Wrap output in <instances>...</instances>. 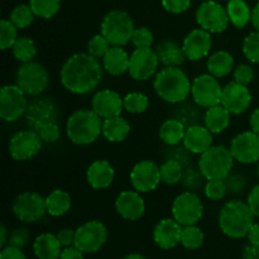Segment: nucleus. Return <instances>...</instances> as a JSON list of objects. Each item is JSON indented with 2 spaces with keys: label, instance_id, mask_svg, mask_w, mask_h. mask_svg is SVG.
<instances>
[{
  "label": "nucleus",
  "instance_id": "49",
  "mask_svg": "<svg viewBox=\"0 0 259 259\" xmlns=\"http://www.w3.org/2000/svg\"><path fill=\"white\" fill-rule=\"evenodd\" d=\"M28 239H29V233H28V230L24 229V228H18V229L13 230L12 234H10L9 245L22 249L28 243Z\"/></svg>",
  "mask_w": 259,
  "mask_h": 259
},
{
  "label": "nucleus",
  "instance_id": "35",
  "mask_svg": "<svg viewBox=\"0 0 259 259\" xmlns=\"http://www.w3.org/2000/svg\"><path fill=\"white\" fill-rule=\"evenodd\" d=\"M12 51L15 60L20 61L23 63H27L34 58L35 53H37V47H35L34 42L30 38L18 37V39L13 45Z\"/></svg>",
  "mask_w": 259,
  "mask_h": 259
},
{
  "label": "nucleus",
  "instance_id": "47",
  "mask_svg": "<svg viewBox=\"0 0 259 259\" xmlns=\"http://www.w3.org/2000/svg\"><path fill=\"white\" fill-rule=\"evenodd\" d=\"M254 78V71L249 65H239L234 70V81L242 83V85L248 86Z\"/></svg>",
  "mask_w": 259,
  "mask_h": 259
},
{
  "label": "nucleus",
  "instance_id": "46",
  "mask_svg": "<svg viewBox=\"0 0 259 259\" xmlns=\"http://www.w3.org/2000/svg\"><path fill=\"white\" fill-rule=\"evenodd\" d=\"M38 134L40 136L43 142L46 143H55L60 138V128H58L57 124L55 121H51V123L45 124V125L40 126L38 129Z\"/></svg>",
  "mask_w": 259,
  "mask_h": 259
},
{
  "label": "nucleus",
  "instance_id": "2",
  "mask_svg": "<svg viewBox=\"0 0 259 259\" xmlns=\"http://www.w3.org/2000/svg\"><path fill=\"white\" fill-rule=\"evenodd\" d=\"M153 88L162 100L171 104L182 103L191 93V82L186 73L179 67L169 66L157 73Z\"/></svg>",
  "mask_w": 259,
  "mask_h": 259
},
{
  "label": "nucleus",
  "instance_id": "37",
  "mask_svg": "<svg viewBox=\"0 0 259 259\" xmlns=\"http://www.w3.org/2000/svg\"><path fill=\"white\" fill-rule=\"evenodd\" d=\"M29 5L37 17L51 19L60 10L61 2L60 0H29Z\"/></svg>",
  "mask_w": 259,
  "mask_h": 259
},
{
  "label": "nucleus",
  "instance_id": "6",
  "mask_svg": "<svg viewBox=\"0 0 259 259\" xmlns=\"http://www.w3.org/2000/svg\"><path fill=\"white\" fill-rule=\"evenodd\" d=\"M136 30L131 15L124 10H111L101 22V34L111 46H125L132 40Z\"/></svg>",
  "mask_w": 259,
  "mask_h": 259
},
{
  "label": "nucleus",
  "instance_id": "43",
  "mask_svg": "<svg viewBox=\"0 0 259 259\" xmlns=\"http://www.w3.org/2000/svg\"><path fill=\"white\" fill-rule=\"evenodd\" d=\"M110 46L109 40L103 34H96L89 40L88 53H90L91 56L96 58H103L109 51Z\"/></svg>",
  "mask_w": 259,
  "mask_h": 259
},
{
  "label": "nucleus",
  "instance_id": "16",
  "mask_svg": "<svg viewBox=\"0 0 259 259\" xmlns=\"http://www.w3.org/2000/svg\"><path fill=\"white\" fill-rule=\"evenodd\" d=\"M230 152L240 163H254L259 161V134L244 132L234 137L230 143Z\"/></svg>",
  "mask_w": 259,
  "mask_h": 259
},
{
  "label": "nucleus",
  "instance_id": "38",
  "mask_svg": "<svg viewBox=\"0 0 259 259\" xmlns=\"http://www.w3.org/2000/svg\"><path fill=\"white\" fill-rule=\"evenodd\" d=\"M34 12L32 10L30 5L27 4L18 5L10 13V20L18 29H24V28L29 27L34 20Z\"/></svg>",
  "mask_w": 259,
  "mask_h": 259
},
{
  "label": "nucleus",
  "instance_id": "5",
  "mask_svg": "<svg viewBox=\"0 0 259 259\" xmlns=\"http://www.w3.org/2000/svg\"><path fill=\"white\" fill-rule=\"evenodd\" d=\"M234 157L225 146H212L199 159V169L207 180H224L233 169Z\"/></svg>",
  "mask_w": 259,
  "mask_h": 259
},
{
  "label": "nucleus",
  "instance_id": "26",
  "mask_svg": "<svg viewBox=\"0 0 259 259\" xmlns=\"http://www.w3.org/2000/svg\"><path fill=\"white\" fill-rule=\"evenodd\" d=\"M129 57L131 56H128V53L120 46H111L103 57V67L110 75L119 76L128 71Z\"/></svg>",
  "mask_w": 259,
  "mask_h": 259
},
{
  "label": "nucleus",
  "instance_id": "19",
  "mask_svg": "<svg viewBox=\"0 0 259 259\" xmlns=\"http://www.w3.org/2000/svg\"><path fill=\"white\" fill-rule=\"evenodd\" d=\"M211 46V33L200 28V29L191 30L185 37L182 48H184L185 55L189 60L199 61L209 55Z\"/></svg>",
  "mask_w": 259,
  "mask_h": 259
},
{
  "label": "nucleus",
  "instance_id": "4",
  "mask_svg": "<svg viewBox=\"0 0 259 259\" xmlns=\"http://www.w3.org/2000/svg\"><path fill=\"white\" fill-rule=\"evenodd\" d=\"M66 132L72 143L88 146L94 143L103 134L101 118L94 110L81 109L71 114L66 125Z\"/></svg>",
  "mask_w": 259,
  "mask_h": 259
},
{
  "label": "nucleus",
  "instance_id": "20",
  "mask_svg": "<svg viewBox=\"0 0 259 259\" xmlns=\"http://www.w3.org/2000/svg\"><path fill=\"white\" fill-rule=\"evenodd\" d=\"M91 106L93 110L103 119L119 116L124 109L123 99L113 90H101L96 93L91 101Z\"/></svg>",
  "mask_w": 259,
  "mask_h": 259
},
{
  "label": "nucleus",
  "instance_id": "55",
  "mask_svg": "<svg viewBox=\"0 0 259 259\" xmlns=\"http://www.w3.org/2000/svg\"><path fill=\"white\" fill-rule=\"evenodd\" d=\"M248 240L250 244L259 245V224H253L250 228L249 233H248Z\"/></svg>",
  "mask_w": 259,
  "mask_h": 259
},
{
  "label": "nucleus",
  "instance_id": "48",
  "mask_svg": "<svg viewBox=\"0 0 259 259\" xmlns=\"http://www.w3.org/2000/svg\"><path fill=\"white\" fill-rule=\"evenodd\" d=\"M191 2L192 0H162V5L172 14H181L189 9Z\"/></svg>",
  "mask_w": 259,
  "mask_h": 259
},
{
  "label": "nucleus",
  "instance_id": "1",
  "mask_svg": "<svg viewBox=\"0 0 259 259\" xmlns=\"http://www.w3.org/2000/svg\"><path fill=\"white\" fill-rule=\"evenodd\" d=\"M103 68L98 58L90 53L71 56L61 70V82L66 90L86 95L95 90L103 78Z\"/></svg>",
  "mask_w": 259,
  "mask_h": 259
},
{
  "label": "nucleus",
  "instance_id": "13",
  "mask_svg": "<svg viewBox=\"0 0 259 259\" xmlns=\"http://www.w3.org/2000/svg\"><path fill=\"white\" fill-rule=\"evenodd\" d=\"M13 212L18 219L24 223L38 222L47 212L46 199L37 192H23L14 200Z\"/></svg>",
  "mask_w": 259,
  "mask_h": 259
},
{
  "label": "nucleus",
  "instance_id": "15",
  "mask_svg": "<svg viewBox=\"0 0 259 259\" xmlns=\"http://www.w3.org/2000/svg\"><path fill=\"white\" fill-rule=\"evenodd\" d=\"M159 65L156 51L151 48H136L129 57L128 72L134 80L144 81L154 75Z\"/></svg>",
  "mask_w": 259,
  "mask_h": 259
},
{
  "label": "nucleus",
  "instance_id": "3",
  "mask_svg": "<svg viewBox=\"0 0 259 259\" xmlns=\"http://www.w3.org/2000/svg\"><path fill=\"white\" fill-rule=\"evenodd\" d=\"M254 214L249 205L242 201H229L219 212V227L227 237L240 239L247 237L254 224Z\"/></svg>",
  "mask_w": 259,
  "mask_h": 259
},
{
  "label": "nucleus",
  "instance_id": "31",
  "mask_svg": "<svg viewBox=\"0 0 259 259\" xmlns=\"http://www.w3.org/2000/svg\"><path fill=\"white\" fill-rule=\"evenodd\" d=\"M51 105H52V103L46 100L38 101V103H34L33 105H30L29 108L27 109L28 123H29L32 126H34V128L38 131V129H39L42 125H45V124L51 123V121H55L56 114H53V111H55L56 108L43 113V111L47 110Z\"/></svg>",
  "mask_w": 259,
  "mask_h": 259
},
{
  "label": "nucleus",
  "instance_id": "42",
  "mask_svg": "<svg viewBox=\"0 0 259 259\" xmlns=\"http://www.w3.org/2000/svg\"><path fill=\"white\" fill-rule=\"evenodd\" d=\"M243 53L253 63H259V32L248 34L243 40Z\"/></svg>",
  "mask_w": 259,
  "mask_h": 259
},
{
  "label": "nucleus",
  "instance_id": "32",
  "mask_svg": "<svg viewBox=\"0 0 259 259\" xmlns=\"http://www.w3.org/2000/svg\"><path fill=\"white\" fill-rule=\"evenodd\" d=\"M227 12L230 23L237 28H244L252 20V10L244 0H229Z\"/></svg>",
  "mask_w": 259,
  "mask_h": 259
},
{
  "label": "nucleus",
  "instance_id": "52",
  "mask_svg": "<svg viewBox=\"0 0 259 259\" xmlns=\"http://www.w3.org/2000/svg\"><path fill=\"white\" fill-rule=\"evenodd\" d=\"M247 204L249 205L250 210L254 214V217L259 218V185L253 187L252 191L249 192Z\"/></svg>",
  "mask_w": 259,
  "mask_h": 259
},
{
  "label": "nucleus",
  "instance_id": "8",
  "mask_svg": "<svg viewBox=\"0 0 259 259\" xmlns=\"http://www.w3.org/2000/svg\"><path fill=\"white\" fill-rule=\"evenodd\" d=\"M204 214V205L194 192H184L175 199L172 204L174 219L182 227L195 225Z\"/></svg>",
  "mask_w": 259,
  "mask_h": 259
},
{
  "label": "nucleus",
  "instance_id": "51",
  "mask_svg": "<svg viewBox=\"0 0 259 259\" xmlns=\"http://www.w3.org/2000/svg\"><path fill=\"white\" fill-rule=\"evenodd\" d=\"M0 259H27L25 258L24 253L22 252L20 248L17 247H5L2 249V253H0Z\"/></svg>",
  "mask_w": 259,
  "mask_h": 259
},
{
  "label": "nucleus",
  "instance_id": "41",
  "mask_svg": "<svg viewBox=\"0 0 259 259\" xmlns=\"http://www.w3.org/2000/svg\"><path fill=\"white\" fill-rule=\"evenodd\" d=\"M124 109L129 113L141 114L148 109L149 100L144 94L142 93H131L123 99Z\"/></svg>",
  "mask_w": 259,
  "mask_h": 259
},
{
  "label": "nucleus",
  "instance_id": "57",
  "mask_svg": "<svg viewBox=\"0 0 259 259\" xmlns=\"http://www.w3.org/2000/svg\"><path fill=\"white\" fill-rule=\"evenodd\" d=\"M250 22L253 23V27L259 32V2L257 3V5L254 7L252 12V20Z\"/></svg>",
  "mask_w": 259,
  "mask_h": 259
},
{
  "label": "nucleus",
  "instance_id": "22",
  "mask_svg": "<svg viewBox=\"0 0 259 259\" xmlns=\"http://www.w3.org/2000/svg\"><path fill=\"white\" fill-rule=\"evenodd\" d=\"M182 225L175 219H163L156 225L153 232V239L162 249H172L181 243Z\"/></svg>",
  "mask_w": 259,
  "mask_h": 259
},
{
  "label": "nucleus",
  "instance_id": "39",
  "mask_svg": "<svg viewBox=\"0 0 259 259\" xmlns=\"http://www.w3.org/2000/svg\"><path fill=\"white\" fill-rule=\"evenodd\" d=\"M161 181L167 185H175L182 179V166L175 159H168L159 167Z\"/></svg>",
  "mask_w": 259,
  "mask_h": 259
},
{
  "label": "nucleus",
  "instance_id": "34",
  "mask_svg": "<svg viewBox=\"0 0 259 259\" xmlns=\"http://www.w3.org/2000/svg\"><path fill=\"white\" fill-rule=\"evenodd\" d=\"M47 212L52 217H62L71 209V196L62 190H55L46 199Z\"/></svg>",
  "mask_w": 259,
  "mask_h": 259
},
{
  "label": "nucleus",
  "instance_id": "14",
  "mask_svg": "<svg viewBox=\"0 0 259 259\" xmlns=\"http://www.w3.org/2000/svg\"><path fill=\"white\" fill-rule=\"evenodd\" d=\"M42 138L34 131L19 132L12 137L9 142V154L15 161H27L39 153L42 148Z\"/></svg>",
  "mask_w": 259,
  "mask_h": 259
},
{
  "label": "nucleus",
  "instance_id": "23",
  "mask_svg": "<svg viewBox=\"0 0 259 259\" xmlns=\"http://www.w3.org/2000/svg\"><path fill=\"white\" fill-rule=\"evenodd\" d=\"M184 146L187 151L196 154H202L212 147V133L202 125H191L186 129Z\"/></svg>",
  "mask_w": 259,
  "mask_h": 259
},
{
  "label": "nucleus",
  "instance_id": "21",
  "mask_svg": "<svg viewBox=\"0 0 259 259\" xmlns=\"http://www.w3.org/2000/svg\"><path fill=\"white\" fill-rule=\"evenodd\" d=\"M118 214L123 219L136 222L144 215L146 204L141 195L136 191H123L115 201Z\"/></svg>",
  "mask_w": 259,
  "mask_h": 259
},
{
  "label": "nucleus",
  "instance_id": "33",
  "mask_svg": "<svg viewBox=\"0 0 259 259\" xmlns=\"http://www.w3.org/2000/svg\"><path fill=\"white\" fill-rule=\"evenodd\" d=\"M185 133H186V129H185L184 123L177 119H168L159 128V138L169 146H175L184 141Z\"/></svg>",
  "mask_w": 259,
  "mask_h": 259
},
{
  "label": "nucleus",
  "instance_id": "7",
  "mask_svg": "<svg viewBox=\"0 0 259 259\" xmlns=\"http://www.w3.org/2000/svg\"><path fill=\"white\" fill-rule=\"evenodd\" d=\"M15 82L25 95L37 96L47 89L50 76L45 66L30 61V62L23 63L18 68Z\"/></svg>",
  "mask_w": 259,
  "mask_h": 259
},
{
  "label": "nucleus",
  "instance_id": "54",
  "mask_svg": "<svg viewBox=\"0 0 259 259\" xmlns=\"http://www.w3.org/2000/svg\"><path fill=\"white\" fill-rule=\"evenodd\" d=\"M243 259H259V245H247L243 250Z\"/></svg>",
  "mask_w": 259,
  "mask_h": 259
},
{
  "label": "nucleus",
  "instance_id": "60",
  "mask_svg": "<svg viewBox=\"0 0 259 259\" xmlns=\"http://www.w3.org/2000/svg\"><path fill=\"white\" fill-rule=\"evenodd\" d=\"M258 176H259V164H258Z\"/></svg>",
  "mask_w": 259,
  "mask_h": 259
},
{
  "label": "nucleus",
  "instance_id": "11",
  "mask_svg": "<svg viewBox=\"0 0 259 259\" xmlns=\"http://www.w3.org/2000/svg\"><path fill=\"white\" fill-rule=\"evenodd\" d=\"M192 99L197 105L202 108H211V106L222 104L223 89L217 77L210 73L197 76L191 85Z\"/></svg>",
  "mask_w": 259,
  "mask_h": 259
},
{
  "label": "nucleus",
  "instance_id": "28",
  "mask_svg": "<svg viewBox=\"0 0 259 259\" xmlns=\"http://www.w3.org/2000/svg\"><path fill=\"white\" fill-rule=\"evenodd\" d=\"M230 124V111L227 108L219 105L211 106L205 114V126L212 134H219L224 132Z\"/></svg>",
  "mask_w": 259,
  "mask_h": 259
},
{
  "label": "nucleus",
  "instance_id": "59",
  "mask_svg": "<svg viewBox=\"0 0 259 259\" xmlns=\"http://www.w3.org/2000/svg\"><path fill=\"white\" fill-rule=\"evenodd\" d=\"M124 259H147L146 257H143L142 254H138V253H132V254H128Z\"/></svg>",
  "mask_w": 259,
  "mask_h": 259
},
{
  "label": "nucleus",
  "instance_id": "27",
  "mask_svg": "<svg viewBox=\"0 0 259 259\" xmlns=\"http://www.w3.org/2000/svg\"><path fill=\"white\" fill-rule=\"evenodd\" d=\"M61 243L57 237L51 233H45L35 238L33 250H34L35 257L38 259H60Z\"/></svg>",
  "mask_w": 259,
  "mask_h": 259
},
{
  "label": "nucleus",
  "instance_id": "29",
  "mask_svg": "<svg viewBox=\"0 0 259 259\" xmlns=\"http://www.w3.org/2000/svg\"><path fill=\"white\" fill-rule=\"evenodd\" d=\"M129 132H131V125L120 115L105 119L103 121V136L109 142L113 143L123 142L128 137Z\"/></svg>",
  "mask_w": 259,
  "mask_h": 259
},
{
  "label": "nucleus",
  "instance_id": "25",
  "mask_svg": "<svg viewBox=\"0 0 259 259\" xmlns=\"http://www.w3.org/2000/svg\"><path fill=\"white\" fill-rule=\"evenodd\" d=\"M156 53L158 56L159 63H162L166 67H169V66L179 67L187 58L186 55H185L184 48L180 47L176 42L171 39L162 40L157 46Z\"/></svg>",
  "mask_w": 259,
  "mask_h": 259
},
{
  "label": "nucleus",
  "instance_id": "56",
  "mask_svg": "<svg viewBox=\"0 0 259 259\" xmlns=\"http://www.w3.org/2000/svg\"><path fill=\"white\" fill-rule=\"evenodd\" d=\"M249 124L252 131L254 132V133L259 134V108L255 109V110L252 113V115H250Z\"/></svg>",
  "mask_w": 259,
  "mask_h": 259
},
{
  "label": "nucleus",
  "instance_id": "53",
  "mask_svg": "<svg viewBox=\"0 0 259 259\" xmlns=\"http://www.w3.org/2000/svg\"><path fill=\"white\" fill-rule=\"evenodd\" d=\"M60 259H83V252L75 245H71L62 249Z\"/></svg>",
  "mask_w": 259,
  "mask_h": 259
},
{
  "label": "nucleus",
  "instance_id": "36",
  "mask_svg": "<svg viewBox=\"0 0 259 259\" xmlns=\"http://www.w3.org/2000/svg\"><path fill=\"white\" fill-rule=\"evenodd\" d=\"M204 233L196 225H187L182 228L181 232V244L186 249H197L204 243Z\"/></svg>",
  "mask_w": 259,
  "mask_h": 259
},
{
  "label": "nucleus",
  "instance_id": "10",
  "mask_svg": "<svg viewBox=\"0 0 259 259\" xmlns=\"http://www.w3.org/2000/svg\"><path fill=\"white\" fill-rule=\"evenodd\" d=\"M108 239V230L103 223L91 220L76 229L75 247L83 253H95L103 248Z\"/></svg>",
  "mask_w": 259,
  "mask_h": 259
},
{
  "label": "nucleus",
  "instance_id": "40",
  "mask_svg": "<svg viewBox=\"0 0 259 259\" xmlns=\"http://www.w3.org/2000/svg\"><path fill=\"white\" fill-rule=\"evenodd\" d=\"M18 39V28L15 27L10 19L0 20V48L3 51L13 47L15 40Z\"/></svg>",
  "mask_w": 259,
  "mask_h": 259
},
{
  "label": "nucleus",
  "instance_id": "50",
  "mask_svg": "<svg viewBox=\"0 0 259 259\" xmlns=\"http://www.w3.org/2000/svg\"><path fill=\"white\" fill-rule=\"evenodd\" d=\"M57 239L60 240L62 247H71L75 244V237H76V230L72 229H61L60 232L56 234Z\"/></svg>",
  "mask_w": 259,
  "mask_h": 259
},
{
  "label": "nucleus",
  "instance_id": "45",
  "mask_svg": "<svg viewBox=\"0 0 259 259\" xmlns=\"http://www.w3.org/2000/svg\"><path fill=\"white\" fill-rule=\"evenodd\" d=\"M132 43L137 48H151L152 43H153V33L147 27L136 28L133 37H132Z\"/></svg>",
  "mask_w": 259,
  "mask_h": 259
},
{
  "label": "nucleus",
  "instance_id": "58",
  "mask_svg": "<svg viewBox=\"0 0 259 259\" xmlns=\"http://www.w3.org/2000/svg\"><path fill=\"white\" fill-rule=\"evenodd\" d=\"M7 239H8V232L7 228L4 225L0 227V247L5 248V244H7Z\"/></svg>",
  "mask_w": 259,
  "mask_h": 259
},
{
  "label": "nucleus",
  "instance_id": "9",
  "mask_svg": "<svg viewBox=\"0 0 259 259\" xmlns=\"http://www.w3.org/2000/svg\"><path fill=\"white\" fill-rule=\"evenodd\" d=\"M28 109L25 94L17 85H5L0 90V118L5 121H17Z\"/></svg>",
  "mask_w": 259,
  "mask_h": 259
},
{
  "label": "nucleus",
  "instance_id": "24",
  "mask_svg": "<svg viewBox=\"0 0 259 259\" xmlns=\"http://www.w3.org/2000/svg\"><path fill=\"white\" fill-rule=\"evenodd\" d=\"M114 172L113 166L108 161L99 159V161L93 162L88 168V182L93 189L103 190L110 186L114 181Z\"/></svg>",
  "mask_w": 259,
  "mask_h": 259
},
{
  "label": "nucleus",
  "instance_id": "44",
  "mask_svg": "<svg viewBox=\"0 0 259 259\" xmlns=\"http://www.w3.org/2000/svg\"><path fill=\"white\" fill-rule=\"evenodd\" d=\"M205 194L212 201H219L227 195V185L223 180H209L205 187Z\"/></svg>",
  "mask_w": 259,
  "mask_h": 259
},
{
  "label": "nucleus",
  "instance_id": "17",
  "mask_svg": "<svg viewBox=\"0 0 259 259\" xmlns=\"http://www.w3.org/2000/svg\"><path fill=\"white\" fill-rule=\"evenodd\" d=\"M131 182L138 192L153 191L161 182L159 167L152 161L139 162L132 169Z\"/></svg>",
  "mask_w": 259,
  "mask_h": 259
},
{
  "label": "nucleus",
  "instance_id": "12",
  "mask_svg": "<svg viewBox=\"0 0 259 259\" xmlns=\"http://www.w3.org/2000/svg\"><path fill=\"white\" fill-rule=\"evenodd\" d=\"M196 22L202 29L209 33H223L227 30L230 19L227 9L219 3L209 2L202 3L196 12Z\"/></svg>",
  "mask_w": 259,
  "mask_h": 259
},
{
  "label": "nucleus",
  "instance_id": "18",
  "mask_svg": "<svg viewBox=\"0 0 259 259\" xmlns=\"http://www.w3.org/2000/svg\"><path fill=\"white\" fill-rule=\"evenodd\" d=\"M252 103V95L245 85L232 81L223 88L222 105L230 111V114H242Z\"/></svg>",
  "mask_w": 259,
  "mask_h": 259
},
{
  "label": "nucleus",
  "instance_id": "30",
  "mask_svg": "<svg viewBox=\"0 0 259 259\" xmlns=\"http://www.w3.org/2000/svg\"><path fill=\"white\" fill-rule=\"evenodd\" d=\"M206 67L210 75L215 76V77H224L233 71L234 58L227 51H218L210 56Z\"/></svg>",
  "mask_w": 259,
  "mask_h": 259
}]
</instances>
